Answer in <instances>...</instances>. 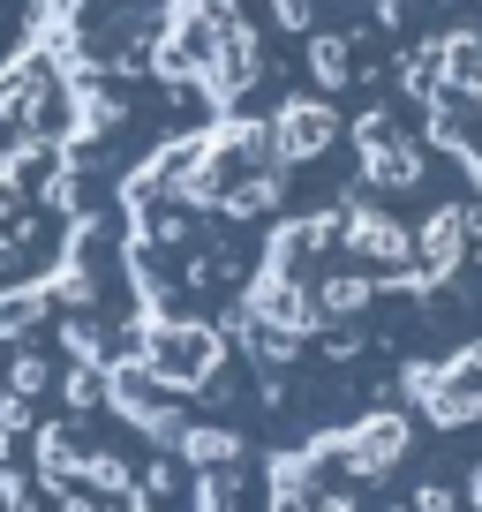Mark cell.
Listing matches in <instances>:
<instances>
[{"mask_svg": "<svg viewBox=\"0 0 482 512\" xmlns=\"http://www.w3.org/2000/svg\"><path fill=\"white\" fill-rule=\"evenodd\" d=\"M219 332L211 324H181V317H151L144 324V377L174 384V392H189V384H204L211 369H219Z\"/></svg>", "mask_w": 482, "mask_h": 512, "instance_id": "1", "label": "cell"}, {"mask_svg": "<svg viewBox=\"0 0 482 512\" xmlns=\"http://www.w3.org/2000/svg\"><path fill=\"white\" fill-rule=\"evenodd\" d=\"M332 136H339L332 106H317V98H294V106L272 121V159H279V166H302V159H317V151H332Z\"/></svg>", "mask_w": 482, "mask_h": 512, "instance_id": "2", "label": "cell"}, {"mask_svg": "<svg viewBox=\"0 0 482 512\" xmlns=\"http://www.w3.org/2000/svg\"><path fill=\"white\" fill-rule=\"evenodd\" d=\"M407 452V422L400 415H370V422H354L347 437H339V460H347V475H385L392 460Z\"/></svg>", "mask_w": 482, "mask_h": 512, "instance_id": "3", "label": "cell"}, {"mask_svg": "<svg viewBox=\"0 0 482 512\" xmlns=\"http://www.w3.org/2000/svg\"><path fill=\"white\" fill-rule=\"evenodd\" d=\"M339 241H347L354 256H370V264H407V256H415V234H407L400 219H385L377 204H354L347 219H339Z\"/></svg>", "mask_w": 482, "mask_h": 512, "instance_id": "4", "label": "cell"}, {"mask_svg": "<svg viewBox=\"0 0 482 512\" xmlns=\"http://www.w3.org/2000/svg\"><path fill=\"white\" fill-rule=\"evenodd\" d=\"M362 159H370V181H377V189H415V181H422V151L407 144V136H392L385 121L362 128Z\"/></svg>", "mask_w": 482, "mask_h": 512, "instance_id": "5", "label": "cell"}, {"mask_svg": "<svg viewBox=\"0 0 482 512\" xmlns=\"http://www.w3.org/2000/svg\"><path fill=\"white\" fill-rule=\"evenodd\" d=\"M422 264H430V272H452V264H460V249H467V211H430V226H422Z\"/></svg>", "mask_w": 482, "mask_h": 512, "instance_id": "6", "label": "cell"}, {"mask_svg": "<svg viewBox=\"0 0 482 512\" xmlns=\"http://www.w3.org/2000/svg\"><path fill=\"white\" fill-rule=\"evenodd\" d=\"M174 452H181L189 467H226V460L241 452V437H234V430H211V422H181Z\"/></svg>", "mask_w": 482, "mask_h": 512, "instance_id": "7", "label": "cell"}, {"mask_svg": "<svg viewBox=\"0 0 482 512\" xmlns=\"http://www.w3.org/2000/svg\"><path fill=\"white\" fill-rule=\"evenodd\" d=\"M370 302H377V287H370L362 272H332V279L317 287V317H362Z\"/></svg>", "mask_w": 482, "mask_h": 512, "instance_id": "8", "label": "cell"}, {"mask_svg": "<svg viewBox=\"0 0 482 512\" xmlns=\"http://www.w3.org/2000/svg\"><path fill=\"white\" fill-rule=\"evenodd\" d=\"M309 68H317V83H347V38H317V46H309Z\"/></svg>", "mask_w": 482, "mask_h": 512, "instance_id": "9", "label": "cell"}, {"mask_svg": "<svg viewBox=\"0 0 482 512\" xmlns=\"http://www.w3.org/2000/svg\"><path fill=\"white\" fill-rule=\"evenodd\" d=\"M76 475H83V482H98V490H136V482H129V460H113V452H91Z\"/></svg>", "mask_w": 482, "mask_h": 512, "instance_id": "10", "label": "cell"}, {"mask_svg": "<svg viewBox=\"0 0 482 512\" xmlns=\"http://www.w3.org/2000/svg\"><path fill=\"white\" fill-rule=\"evenodd\" d=\"M23 324H38V294H0V332L16 339Z\"/></svg>", "mask_w": 482, "mask_h": 512, "instance_id": "11", "label": "cell"}, {"mask_svg": "<svg viewBox=\"0 0 482 512\" xmlns=\"http://www.w3.org/2000/svg\"><path fill=\"white\" fill-rule=\"evenodd\" d=\"M415 512H452V490H445V482H422V490H415Z\"/></svg>", "mask_w": 482, "mask_h": 512, "instance_id": "12", "label": "cell"}, {"mask_svg": "<svg viewBox=\"0 0 482 512\" xmlns=\"http://www.w3.org/2000/svg\"><path fill=\"white\" fill-rule=\"evenodd\" d=\"M467 505H475V512H482V467H475V482H467Z\"/></svg>", "mask_w": 482, "mask_h": 512, "instance_id": "13", "label": "cell"}, {"mask_svg": "<svg viewBox=\"0 0 482 512\" xmlns=\"http://www.w3.org/2000/svg\"><path fill=\"white\" fill-rule=\"evenodd\" d=\"M392 512H400V505H392Z\"/></svg>", "mask_w": 482, "mask_h": 512, "instance_id": "14", "label": "cell"}]
</instances>
